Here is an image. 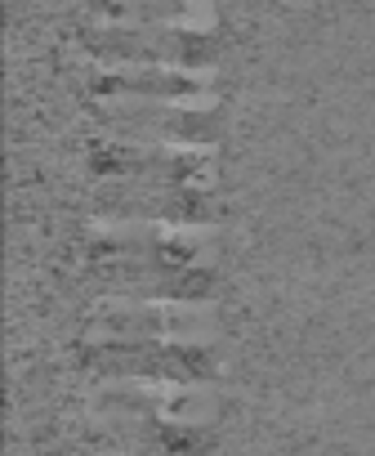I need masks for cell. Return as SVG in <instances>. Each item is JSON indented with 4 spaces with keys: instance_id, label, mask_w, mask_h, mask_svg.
Masks as SVG:
<instances>
[{
    "instance_id": "6",
    "label": "cell",
    "mask_w": 375,
    "mask_h": 456,
    "mask_svg": "<svg viewBox=\"0 0 375 456\" xmlns=\"http://www.w3.org/2000/svg\"><path fill=\"white\" fill-rule=\"evenodd\" d=\"M206 309H193V305H148V300H134V305H99L90 327L94 331H112V336H152V331H165V336H197L206 327Z\"/></svg>"
},
{
    "instance_id": "5",
    "label": "cell",
    "mask_w": 375,
    "mask_h": 456,
    "mask_svg": "<svg viewBox=\"0 0 375 456\" xmlns=\"http://www.w3.org/2000/svg\"><path fill=\"white\" fill-rule=\"evenodd\" d=\"M211 143H197L193 152L188 148H112V143H99L94 148V170L99 175H134V179H152V175H161V179H174V183H183V179H211Z\"/></svg>"
},
{
    "instance_id": "3",
    "label": "cell",
    "mask_w": 375,
    "mask_h": 456,
    "mask_svg": "<svg viewBox=\"0 0 375 456\" xmlns=\"http://www.w3.org/2000/svg\"><path fill=\"white\" fill-rule=\"evenodd\" d=\"M90 50L99 54H112V59H156V63H174V68H188V63H211L215 54V41L206 32L188 37V28L179 23H165V28H94L90 37Z\"/></svg>"
},
{
    "instance_id": "7",
    "label": "cell",
    "mask_w": 375,
    "mask_h": 456,
    "mask_svg": "<svg viewBox=\"0 0 375 456\" xmlns=\"http://www.w3.org/2000/svg\"><path fill=\"white\" fill-rule=\"evenodd\" d=\"M99 201L108 206V215H125V219H211V201L206 192H183V188H103Z\"/></svg>"
},
{
    "instance_id": "4",
    "label": "cell",
    "mask_w": 375,
    "mask_h": 456,
    "mask_svg": "<svg viewBox=\"0 0 375 456\" xmlns=\"http://www.w3.org/2000/svg\"><path fill=\"white\" fill-rule=\"evenodd\" d=\"M99 371H134V376H179V380H206L215 358L202 345H152V340H108L85 354Z\"/></svg>"
},
{
    "instance_id": "2",
    "label": "cell",
    "mask_w": 375,
    "mask_h": 456,
    "mask_svg": "<svg viewBox=\"0 0 375 456\" xmlns=\"http://www.w3.org/2000/svg\"><path fill=\"white\" fill-rule=\"evenodd\" d=\"M99 121L134 143H152V139H165V143H215V117L211 108H193L188 103H161L152 108L148 99H125L116 108H99Z\"/></svg>"
},
{
    "instance_id": "8",
    "label": "cell",
    "mask_w": 375,
    "mask_h": 456,
    "mask_svg": "<svg viewBox=\"0 0 375 456\" xmlns=\"http://www.w3.org/2000/svg\"><path fill=\"white\" fill-rule=\"evenodd\" d=\"M99 14L112 19H165L188 28V19H206V0H90Z\"/></svg>"
},
{
    "instance_id": "1",
    "label": "cell",
    "mask_w": 375,
    "mask_h": 456,
    "mask_svg": "<svg viewBox=\"0 0 375 456\" xmlns=\"http://www.w3.org/2000/svg\"><path fill=\"white\" fill-rule=\"evenodd\" d=\"M94 94H116V99H165V103H202L211 108V68H152V63H130V68H94L90 72Z\"/></svg>"
}]
</instances>
